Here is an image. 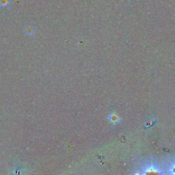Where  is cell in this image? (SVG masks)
<instances>
[{
  "mask_svg": "<svg viewBox=\"0 0 175 175\" xmlns=\"http://www.w3.org/2000/svg\"><path fill=\"white\" fill-rule=\"evenodd\" d=\"M111 121L112 122H118V120H119V118H118L117 115H112L111 116Z\"/></svg>",
  "mask_w": 175,
  "mask_h": 175,
  "instance_id": "obj_1",
  "label": "cell"
},
{
  "mask_svg": "<svg viewBox=\"0 0 175 175\" xmlns=\"http://www.w3.org/2000/svg\"><path fill=\"white\" fill-rule=\"evenodd\" d=\"M172 173L175 174V164L174 165L172 166Z\"/></svg>",
  "mask_w": 175,
  "mask_h": 175,
  "instance_id": "obj_2",
  "label": "cell"
}]
</instances>
